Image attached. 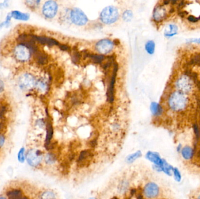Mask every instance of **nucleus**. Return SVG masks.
Segmentation results:
<instances>
[{
    "instance_id": "e433bc0d",
    "label": "nucleus",
    "mask_w": 200,
    "mask_h": 199,
    "mask_svg": "<svg viewBox=\"0 0 200 199\" xmlns=\"http://www.w3.org/2000/svg\"><path fill=\"white\" fill-rule=\"evenodd\" d=\"M197 103L198 109L200 111V99H197Z\"/></svg>"
},
{
    "instance_id": "c9c22d12",
    "label": "nucleus",
    "mask_w": 200,
    "mask_h": 199,
    "mask_svg": "<svg viewBox=\"0 0 200 199\" xmlns=\"http://www.w3.org/2000/svg\"><path fill=\"white\" fill-rule=\"evenodd\" d=\"M182 148H183V146H182V144H178V145L177 146V151L178 153H180L181 151H182Z\"/></svg>"
},
{
    "instance_id": "c85d7f7f",
    "label": "nucleus",
    "mask_w": 200,
    "mask_h": 199,
    "mask_svg": "<svg viewBox=\"0 0 200 199\" xmlns=\"http://www.w3.org/2000/svg\"><path fill=\"white\" fill-rule=\"evenodd\" d=\"M80 57H81V55H80L79 52H78V51H76V52H75V53H73V56H72L73 61V62H76V63H77V62L80 60Z\"/></svg>"
},
{
    "instance_id": "a211bd4d",
    "label": "nucleus",
    "mask_w": 200,
    "mask_h": 199,
    "mask_svg": "<svg viewBox=\"0 0 200 199\" xmlns=\"http://www.w3.org/2000/svg\"><path fill=\"white\" fill-rule=\"evenodd\" d=\"M150 110L154 116H160L163 113V108L156 102H152L150 105Z\"/></svg>"
},
{
    "instance_id": "aec40b11",
    "label": "nucleus",
    "mask_w": 200,
    "mask_h": 199,
    "mask_svg": "<svg viewBox=\"0 0 200 199\" xmlns=\"http://www.w3.org/2000/svg\"><path fill=\"white\" fill-rule=\"evenodd\" d=\"M34 54L36 57L37 61L39 64H45L46 63L47 61V57L44 53H42L38 50L35 53H34Z\"/></svg>"
},
{
    "instance_id": "1a4fd4ad",
    "label": "nucleus",
    "mask_w": 200,
    "mask_h": 199,
    "mask_svg": "<svg viewBox=\"0 0 200 199\" xmlns=\"http://www.w3.org/2000/svg\"><path fill=\"white\" fill-rule=\"evenodd\" d=\"M190 79V78L188 77H186L185 75L178 79L176 83V86L178 89L184 93L190 92L192 88V83Z\"/></svg>"
},
{
    "instance_id": "dca6fc26",
    "label": "nucleus",
    "mask_w": 200,
    "mask_h": 199,
    "mask_svg": "<svg viewBox=\"0 0 200 199\" xmlns=\"http://www.w3.org/2000/svg\"><path fill=\"white\" fill-rule=\"evenodd\" d=\"M178 27L176 25H169L164 31V35L166 37H171L177 35Z\"/></svg>"
},
{
    "instance_id": "6ab92c4d",
    "label": "nucleus",
    "mask_w": 200,
    "mask_h": 199,
    "mask_svg": "<svg viewBox=\"0 0 200 199\" xmlns=\"http://www.w3.org/2000/svg\"><path fill=\"white\" fill-rule=\"evenodd\" d=\"M11 16L14 19L21 21H27L29 18V15L28 14L22 13L19 11H14L11 12Z\"/></svg>"
},
{
    "instance_id": "c03bdc74",
    "label": "nucleus",
    "mask_w": 200,
    "mask_h": 199,
    "mask_svg": "<svg viewBox=\"0 0 200 199\" xmlns=\"http://www.w3.org/2000/svg\"><path fill=\"white\" fill-rule=\"evenodd\" d=\"M198 19H200V17H199V18H198Z\"/></svg>"
},
{
    "instance_id": "a19ab883",
    "label": "nucleus",
    "mask_w": 200,
    "mask_h": 199,
    "mask_svg": "<svg viewBox=\"0 0 200 199\" xmlns=\"http://www.w3.org/2000/svg\"><path fill=\"white\" fill-rule=\"evenodd\" d=\"M20 199H28V197H26V196H22L21 198Z\"/></svg>"
},
{
    "instance_id": "ddd939ff",
    "label": "nucleus",
    "mask_w": 200,
    "mask_h": 199,
    "mask_svg": "<svg viewBox=\"0 0 200 199\" xmlns=\"http://www.w3.org/2000/svg\"><path fill=\"white\" fill-rule=\"evenodd\" d=\"M33 38L36 42H38L42 45H46L47 46H54L57 45L59 46L60 44L56 41V40L50 37H44V36H33Z\"/></svg>"
},
{
    "instance_id": "ea45409f",
    "label": "nucleus",
    "mask_w": 200,
    "mask_h": 199,
    "mask_svg": "<svg viewBox=\"0 0 200 199\" xmlns=\"http://www.w3.org/2000/svg\"><path fill=\"white\" fill-rule=\"evenodd\" d=\"M174 8H172L171 9H170V14H172V13H173V12H174Z\"/></svg>"
},
{
    "instance_id": "4c0bfd02",
    "label": "nucleus",
    "mask_w": 200,
    "mask_h": 199,
    "mask_svg": "<svg viewBox=\"0 0 200 199\" xmlns=\"http://www.w3.org/2000/svg\"><path fill=\"white\" fill-rule=\"evenodd\" d=\"M170 2V1H163L164 5H168Z\"/></svg>"
},
{
    "instance_id": "c756f323",
    "label": "nucleus",
    "mask_w": 200,
    "mask_h": 199,
    "mask_svg": "<svg viewBox=\"0 0 200 199\" xmlns=\"http://www.w3.org/2000/svg\"><path fill=\"white\" fill-rule=\"evenodd\" d=\"M187 20L190 22H193V23H196L197 22H198V21L199 20L198 18H196L193 15H190L187 17Z\"/></svg>"
},
{
    "instance_id": "9b49d317",
    "label": "nucleus",
    "mask_w": 200,
    "mask_h": 199,
    "mask_svg": "<svg viewBox=\"0 0 200 199\" xmlns=\"http://www.w3.org/2000/svg\"><path fill=\"white\" fill-rule=\"evenodd\" d=\"M154 19L156 22H161L167 17V11L163 5H159L154 9Z\"/></svg>"
},
{
    "instance_id": "0eeeda50",
    "label": "nucleus",
    "mask_w": 200,
    "mask_h": 199,
    "mask_svg": "<svg viewBox=\"0 0 200 199\" xmlns=\"http://www.w3.org/2000/svg\"><path fill=\"white\" fill-rule=\"evenodd\" d=\"M15 55L18 60L25 61L30 58L31 51L28 47L23 45H20L16 47L15 49Z\"/></svg>"
},
{
    "instance_id": "f03ea898",
    "label": "nucleus",
    "mask_w": 200,
    "mask_h": 199,
    "mask_svg": "<svg viewBox=\"0 0 200 199\" xmlns=\"http://www.w3.org/2000/svg\"><path fill=\"white\" fill-rule=\"evenodd\" d=\"M119 17L118 11L113 6L107 7L101 14V19L103 23L112 24L115 22Z\"/></svg>"
},
{
    "instance_id": "4be33fe9",
    "label": "nucleus",
    "mask_w": 200,
    "mask_h": 199,
    "mask_svg": "<svg viewBox=\"0 0 200 199\" xmlns=\"http://www.w3.org/2000/svg\"><path fill=\"white\" fill-rule=\"evenodd\" d=\"M39 199H57L55 194L51 191H45L39 197Z\"/></svg>"
},
{
    "instance_id": "f257e3e1",
    "label": "nucleus",
    "mask_w": 200,
    "mask_h": 199,
    "mask_svg": "<svg viewBox=\"0 0 200 199\" xmlns=\"http://www.w3.org/2000/svg\"><path fill=\"white\" fill-rule=\"evenodd\" d=\"M188 104V98L180 92H174L171 94L168 99V105L173 111H180L186 109Z\"/></svg>"
},
{
    "instance_id": "bb28decb",
    "label": "nucleus",
    "mask_w": 200,
    "mask_h": 199,
    "mask_svg": "<svg viewBox=\"0 0 200 199\" xmlns=\"http://www.w3.org/2000/svg\"><path fill=\"white\" fill-rule=\"evenodd\" d=\"M25 149L23 147L21 148L19 151L18 154V160L19 162L21 163H23L25 162Z\"/></svg>"
},
{
    "instance_id": "2eb2a0df",
    "label": "nucleus",
    "mask_w": 200,
    "mask_h": 199,
    "mask_svg": "<svg viewBox=\"0 0 200 199\" xmlns=\"http://www.w3.org/2000/svg\"><path fill=\"white\" fill-rule=\"evenodd\" d=\"M180 153L182 157L184 159H185L186 161H189L191 159V158L193 157L194 151L193 148L191 147L189 145H186L185 147H183Z\"/></svg>"
},
{
    "instance_id": "39448f33",
    "label": "nucleus",
    "mask_w": 200,
    "mask_h": 199,
    "mask_svg": "<svg viewBox=\"0 0 200 199\" xmlns=\"http://www.w3.org/2000/svg\"><path fill=\"white\" fill-rule=\"evenodd\" d=\"M143 193L146 199H154L158 197L160 193V189L155 183L150 182L144 186Z\"/></svg>"
},
{
    "instance_id": "37998d69",
    "label": "nucleus",
    "mask_w": 200,
    "mask_h": 199,
    "mask_svg": "<svg viewBox=\"0 0 200 199\" xmlns=\"http://www.w3.org/2000/svg\"><path fill=\"white\" fill-rule=\"evenodd\" d=\"M196 199H200V195H198Z\"/></svg>"
},
{
    "instance_id": "9d476101",
    "label": "nucleus",
    "mask_w": 200,
    "mask_h": 199,
    "mask_svg": "<svg viewBox=\"0 0 200 199\" xmlns=\"http://www.w3.org/2000/svg\"><path fill=\"white\" fill-rule=\"evenodd\" d=\"M35 85V79L31 74H24L19 79V86L24 89H29Z\"/></svg>"
},
{
    "instance_id": "b1692460",
    "label": "nucleus",
    "mask_w": 200,
    "mask_h": 199,
    "mask_svg": "<svg viewBox=\"0 0 200 199\" xmlns=\"http://www.w3.org/2000/svg\"><path fill=\"white\" fill-rule=\"evenodd\" d=\"M142 155V153L140 151H137L134 154H132L131 155H129V156H128V157L126 158V161L128 163H132V162H134L136 159H137L138 158L140 157Z\"/></svg>"
},
{
    "instance_id": "4468645a",
    "label": "nucleus",
    "mask_w": 200,
    "mask_h": 199,
    "mask_svg": "<svg viewBox=\"0 0 200 199\" xmlns=\"http://www.w3.org/2000/svg\"><path fill=\"white\" fill-rule=\"evenodd\" d=\"M116 72H117V65H115L113 71L111 83H110V87L107 92L108 98L110 102H112L114 100V83L115 81Z\"/></svg>"
},
{
    "instance_id": "412c9836",
    "label": "nucleus",
    "mask_w": 200,
    "mask_h": 199,
    "mask_svg": "<svg viewBox=\"0 0 200 199\" xmlns=\"http://www.w3.org/2000/svg\"><path fill=\"white\" fill-rule=\"evenodd\" d=\"M45 161L47 165H52L56 161V156L52 153H47L45 157Z\"/></svg>"
},
{
    "instance_id": "a878e982",
    "label": "nucleus",
    "mask_w": 200,
    "mask_h": 199,
    "mask_svg": "<svg viewBox=\"0 0 200 199\" xmlns=\"http://www.w3.org/2000/svg\"><path fill=\"white\" fill-rule=\"evenodd\" d=\"M172 175H173L174 180L177 182H180V181H182V175H181L180 172L177 168H174V169L173 170Z\"/></svg>"
},
{
    "instance_id": "2f4dec72",
    "label": "nucleus",
    "mask_w": 200,
    "mask_h": 199,
    "mask_svg": "<svg viewBox=\"0 0 200 199\" xmlns=\"http://www.w3.org/2000/svg\"><path fill=\"white\" fill-rule=\"evenodd\" d=\"M187 43H198L200 44V38L199 39H188L187 40Z\"/></svg>"
},
{
    "instance_id": "cd10ccee",
    "label": "nucleus",
    "mask_w": 200,
    "mask_h": 199,
    "mask_svg": "<svg viewBox=\"0 0 200 199\" xmlns=\"http://www.w3.org/2000/svg\"><path fill=\"white\" fill-rule=\"evenodd\" d=\"M133 17L132 12L129 11H126L123 14V18L126 21H130Z\"/></svg>"
},
{
    "instance_id": "423d86ee",
    "label": "nucleus",
    "mask_w": 200,
    "mask_h": 199,
    "mask_svg": "<svg viewBox=\"0 0 200 199\" xmlns=\"http://www.w3.org/2000/svg\"><path fill=\"white\" fill-rule=\"evenodd\" d=\"M42 12L47 18H53L57 12V4L53 1H47L43 5Z\"/></svg>"
},
{
    "instance_id": "79ce46f5",
    "label": "nucleus",
    "mask_w": 200,
    "mask_h": 199,
    "mask_svg": "<svg viewBox=\"0 0 200 199\" xmlns=\"http://www.w3.org/2000/svg\"><path fill=\"white\" fill-rule=\"evenodd\" d=\"M0 199H7L6 197H0Z\"/></svg>"
},
{
    "instance_id": "393cba45",
    "label": "nucleus",
    "mask_w": 200,
    "mask_h": 199,
    "mask_svg": "<svg viewBox=\"0 0 200 199\" xmlns=\"http://www.w3.org/2000/svg\"><path fill=\"white\" fill-rule=\"evenodd\" d=\"M90 57L91 60L95 63H100L104 60L105 57L103 55H97V54H87Z\"/></svg>"
},
{
    "instance_id": "20e7f679",
    "label": "nucleus",
    "mask_w": 200,
    "mask_h": 199,
    "mask_svg": "<svg viewBox=\"0 0 200 199\" xmlns=\"http://www.w3.org/2000/svg\"><path fill=\"white\" fill-rule=\"evenodd\" d=\"M71 20L73 23L77 25L83 26L88 22V19L84 12L78 8H74L70 14Z\"/></svg>"
},
{
    "instance_id": "f704fd0d",
    "label": "nucleus",
    "mask_w": 200,
    "mask_h": 199,
    "mask_svg": "<svg viewBox=\"0 0 200 199\" xmlns=\"http://www.w3.org/2000/svg\"><path fill=\"white\" fill-rule=\"evenodd\" d=\"M59 47L61 48V50H65H65H69V47L67 46H66V45H59Z\"/></svg>"
},
{
    "instance_id": "f3484780",
    "label": "nucleus",
    "mask_w": 200,
    "mask_h": 199,
    "mask_svg": "<svg viewBox=\"0 0 200 199\" xmlns=\"http://www.w3.org/2000/svg\"><path fill=\"white\" fill-rule=\"evenodd\" d=\"M7 195L9 199H20L23 196L22 191L18 189L9 190Z\"/></svg>"
},
{
    "instance_id": "f8f14e48",
    "label": "nucleus",
    "mask_w": 200,
    "mask_h": 199,
    "mask_svg": "<svg viewBox=\"0 0 200 199\" xmlns=\"http://www.w3.org/2000/svg\"><path fill=\"white\" fill-rule=\"evenodd\" d=\"M146 157L150 162L154 163V165L158 166L162 169V165L163 164L164 159H162V158L160 157V156L158 153L149 151L146 154Z\"/></svg>"
},
{
    "instance_id": "473e14b6",
    "label": "nucleus",
    "mask_w": 200,
    "mask_h": 199,
    "mask_svg": "<svg viewBox=\"0 0 200 199\" xmlns=\"http://www.w3.org/2000/svg\"><path fill=\"white\" fill-rule=\"evenodd\" d=\"M188 12L185 11H178V15L182 17V18H184L187 15H188Z\"/></svg>"
},
{
    "instance_id": "6e6552de",
    "label": "nucleus",
    "mask_w": 200,
    "mask_h": 199,
    "mask_svg": "<svg viewBox=\"0 0 200 199\" xmlns=\"http://www.w3.org/2000/svg\"><path fill=\"white\" fill-rule=\"evenodd\" d=\"M114 47L113 43L108 39H103L96 45V50L101 54H105L111 51Z\"/></svg>"
},
{
    "instance_id": "5701e85b",
    "label": "nucleus",
    "mask_w": 200,
    "mask_h": 199,
    "mask_svg": "<svg viewBox=\"0 0 200 199\" xmlns=\"http://www.w3.org/2000/svg\"><path fill=\"white\" fill-rule=\"evenodd\" d=\"M145 49L150 54H154V49H155L154 42L152 40H149L147 42L145 45Z\"/></svg>"
},
{
    "instance_id": "58836bf2",
    "label": "nucleus",
    "mask_w": 200,
    "mask_h": 199,
    "mask_svg": "<svg viewBox=\"0 0 200 199\" xmlns=\"http://www.w3.org/2000/svg\"><path fill=\"white\" fill-rule=\"evenodd\" d=\"M170 2H171L173 5L176 4L177 3V1H172Z\"/></svg>"
},
{
    "instance_id": "7c9ffc66",
    "label": "nucleus",
    "mask_w": 200,
    "mask_h": 199,
    "mask_svg": "<svg viewBox=\"0 0 200 199\" xmlns=\"http://www.w3.org/2000/svg\"><path fill=\"white\" fill-rule=\"evenodd\" d=\"M5 136L3 134H0V148L2 147L5 143Z\"/></svg>"
},
{
    "instance_id": "72a5a7b5",
    "label": "nucleus",
    "mask_w": 200,
    "mask_h": 199,
    "mask_svg": "<svg viewBox=\"0 0 200 199\" xmlns=\"http://www.w3.org/2000/svg\"><path fill=\"white\" fill-rule=\"evenodd\" d=\"M4 90V83L0 79V93L2 92Z\"/></svg>"
},
{
    "instance_id": "7ed1b4c3",
    "label": "nucleus",
    "mask_w": 200,
    "mask_h": 199,
    "mask_svg": "<svg viewBox=\"0 0 200 199\" xmlns=\"http://www.w3.org/2000/svg\"><path fill=\"white\" fill-rule=\"evenodd\" d=\"M27 160L30 166L37 167L41 165L43 160V153L39 149H30L27 155Z\"/></svg>"
}]
</instances>
